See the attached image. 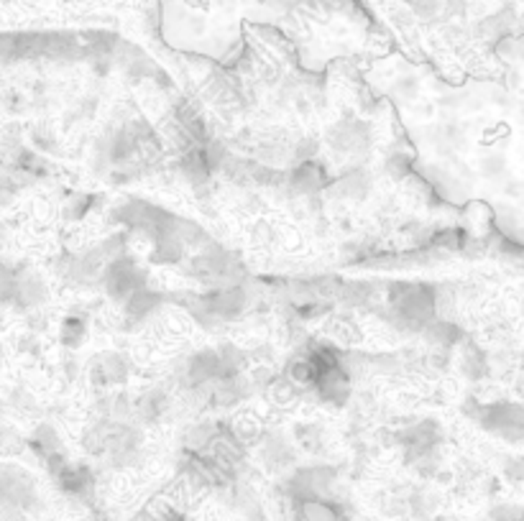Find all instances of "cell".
Here are the masks:
<instances>
[{"label": "cell", "mask_w": 524, "mask_h": 521, "mask_svg": "<svg viewBox=\"0 0 524 521\" xmlns=\"http://www.w3.org/2000/svg\"><path fill=\"white\" fill-rule=\"evenodd\" d=\"M330 143L338 149V152H363L369 146V134L361 123H354V120H343L333 128L330 134Z\"/></svg>", "instance_id": "obj_1"}]
</instances>
